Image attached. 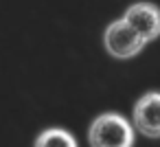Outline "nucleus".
Listing matches in <instances>:
<instances>
[{
  "label": "nucleus",
  "mask_w": 160,
  "mask_h": 147,
  "mask_svg": "<svg viewBox=\"0 0 160 147\" xmlns=\"http://www.w3.org/2000/svg\"><path fill=\"white\" fill-rule=\"evenodd\" d=\"M134 125L118 112H103L88 127L90 147H134Z\"/></svg>",
  "instance_id": "obj_1"
},
{
  "label": "nucleus",
  "mask_w": 160,
  "mask_h": 147,
  "mask_svg": "<svg viewBox=\"0 0 160 147\" xmlns=\"http://www.w3.org/2000/svg\"><path fill=\"white\" fill-rule=\"evenodd\" d=\"M103 44H105V51L116 59H129V57L138 55L145 46L142 38L123 18L108 24V29L103 33Z\"/></svg>",
  "instance_id": "obj_2"
},
{
  "label": "nucleus",
  "mask_w": 160,
  "mask_h": 147,
  "mask_svg": "<svg viewBox=\"0 0 160 147\" xmlns=\"http://www.w3.org/2000/svg\"><path fill=\"white\" fill-rule=\"evenodd\" d=\"M123 20L142 38L145 44L160 38V9L153 3H136L127 7Z\"/></svg>",
  "instance_id": "obj_3"
},
{
  "label": "nucleus",
  "mask_w": 160,
  "mask_h": 147,
  "mask_svg": "<svg viewBox=\"0 0 160 147\" xmlns=\"http://www.w3.org/2000/svg\"><path fill=\"white\" fill-rule=\"evenodd\" d=\"M134 129L147 138H160V92H145L132 112Z\"/></svg>",
  "instance_id": "obj_4"
},
{
  "label": "nucleus",
  "mask_w": 160,
  "mask_h": 147,
  "mask_svg": "<svg viewBox=\"0 0 160 147\" xmlns=\"http://www.w3.org/2000/svg\"><path fill=\"white\" fill-rule=\"evenodd\" d=\"M35 147H79V145H77V138L68 129L51 127V129H44L38 136Z\"/></svg>",
  "instance_id": "obj_5"
}]
</instances>
